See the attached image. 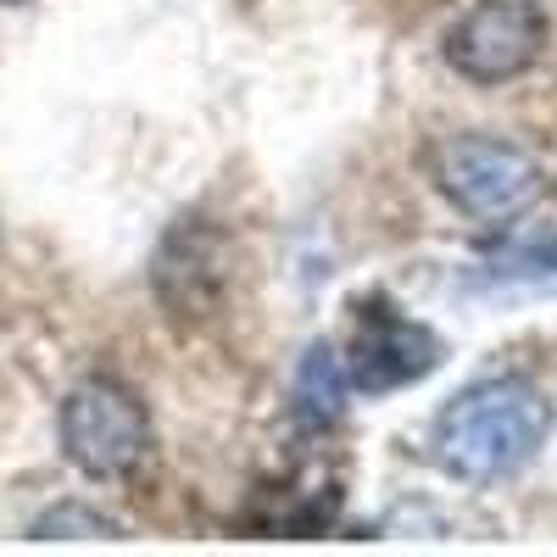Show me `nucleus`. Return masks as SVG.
<instances>
[{
	"label": "nucleus",
	"instance_id": "obj_1",
	"mask_svg": "<svg viewBox=\"0 0 557 557\" xmlns=\"http://www.w3.org/2000/svg\"><path fill=\"white\" fill-rule=\"evenodd\" d=\"M546 435L552 401L530 380H485L441 407L430 451L462 485H502L541 457Z\"/></svg>",
	"mask_w": 557,
	"mask_h": 557
},
{
	"label": "nucleus",
	"instance_id": "obj_2",
	"mask_svg": "<svg viewBox=\"0 0 557 557\" xmlns=\"http://www.w3.org/2000/svg\"><path fill=\"white\" fill-rule=\"evenodd\" d=\"M62 451L89 480H123L151 451V412L123 380L89 374L62 401Z\"/></svg>",
	"mask_w": 557,
	"mask_h": 557
},
{
	"label": "nucleus",
	"instance_id": "obj_3",
	"mask_svg": "<svg viewBox=\"0 0 557 557\" xmlns=\"http://www.w3.org/2000/svg\"><path fill=\"white\" fill-rule=\"evenodd\" d=\"M430 168H435L441 196L462 218H480V223H507V218H519L541 196L535 157L519 151V146H507V139H491V134L441 139Z\"/></svg>",
	"mask_w": 557,
	"mask_h": 557
},
{
	"label": "nucleus",
	"instance_id": "obj_4",
	"mask_svg": "<svg viewBox=\"0 0 557 557\" xmlns=\"http://www.w3.org/2000/svg\"><path fill=\"white\" fill-rule=\"evenodd\" d=\"M546 51V12L535 0H474L446 34V62L474 84L519 78Z\"/></svg>",
	"mask_w": 557,
	"mask_h": 557
},
{
	"label": "nucleus",
	"instance_id": "obj_5",
	"mask_svg": "<svg viewBox=\"0 0 557 557\" xmlns=\"http://www.w3.org/2000/svg\"><path fill=\"white\" fill-rule=\"evenodd\" d=\"M441 362V335L430 323L407 318L391 296H368L357 301L351 318V341H346V374L357 391H396L424 380Z\"/></svg>",
	"mask_w": 557,
	"mask_h": 557
},
{
	"label": "nucleus",
	"instance_id": "obj_6",
	"mask_svg": "<svg viewBox=\"0 0 557 557\" xmlns=\"http://www.w3.org/2000/svg\"><path fill=\"white\" fill-rule=\"evenodd\" d=\"M223 273H228L223 235L201 218H184L157 246L151 285H157V296L173 318H212L218 301H223Z\"/></svg>",
	"mask_w": 557,
	"mask_h": 557
},
{
	"label": "nucleus",
	"instance_id": "obj_7",
	"mask_svg": "<svg viewBox=\"0 0 557 557\" xmlns=\"http://www.w3.org/2000/svg\"><path fill=\"white\" fill-rule=\"evenodd\" d=\"M346 412V368L330 346H307V357L296 362V418L307 430H330Z\"/></svg>",
	"mask_w": 557,
	"mask_h": 557
},
{
	"label": "nucleus",
	"instance_id": "obj_8",
	"mask_svg": "<svg viewBox=\"0 0 557 557\" xmlns=\"http://www.w3.org/2000/svg\"><path fill=\"white\" fill-rule=\"evenodd\" d=\"M28 535H34V541H107V535H117V524L101 519V513H89V507L62 502V507H51V513H45Z\"/></svg>",
	"mask_w": 557,
	"mask_h": 557
},
{
	"label": "nucleus",
	"instance_id": "obj_9",
	"mask_svg": "<svg viewBox=\"0 0 557 557\" xmlns=\"http://www.w3.org/2000/svg\"><path fill=\"white\" fill-rule=\"evenodd\" d=\"M541 268H557V235H524V240L502 246V251L491 257V273H496V278L541 273Z\"/></svg>",
	"mask_w": 557,
	"mask_h": 557
},
{
	"label": "nucleus",
	"instance_id": "obj_10",
	"mask_svg": "<svg viewBox=\"0 0 557 557\" xmlns=\"http://www.w3.org/2000/svg\"><path fill=\"white\" fill-rule=\"evenodd\" d=\"M0 7H17V0H0Z\"/></svg>",
	"mask_w": 557,
	"mask_h": 557
}]
</instances>
